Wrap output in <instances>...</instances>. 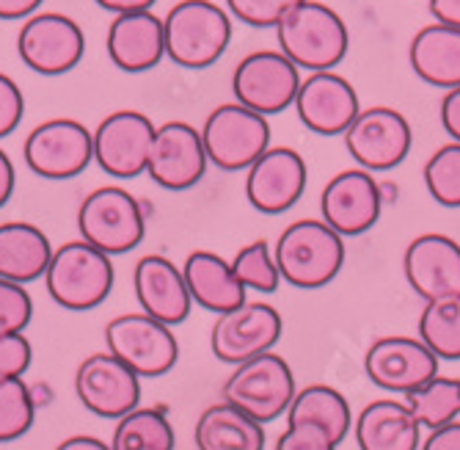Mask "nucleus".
I'll return each instance as SVG.
<instances>
[{
  "label": "nucleus",
  "mask_w": 460,
  "mask_h": 450,
  "mask_svg": "<svg viewBox=\"0 0 460 450\" xmlns=\"http://www.w3.org/2000/svg\"><path fill=\"white\" fill-rule=\"evenodd\" d=\"M14 185H17L14 163H12L6 149H0V208H4V204L14 196Z\"/></svg>",
  "instance_id": "nucleus-45"
},
{
  "label": "nucleus",
  "mask_w": 460,
  "mask_h": 450,
  "mask_svg": "<svg viewBox=\"0 0 460 450\" xmlns=\"http://www.w3.org/2000/svg\"><path fill=\"white\" fill-rule=\"evenodd\" d=\"M408 64L436 89L460 86V28L430 22L416 31L408 48Z\"/></svg>",
  "instance_id": "nucleus-26"
},
{
  "label": "nucleus",
  "mask_w": 460,
  "mask_h": 450,
  "mask_svg": "<svg viewBox=\"0 0 460 450\" xmlns=\"http://www.w3.org/2000/svg\"><path fill=\"white\" fill-rule=\"evenodd\" d=\"M133 288L141 312L152 315L155 320H163L165 326L185 323L193 310V299L182 268H177L163 255H146L136 263Z\"/></svg>",
  "instance_id": "nucleus-22"
},
{
  "label": "nucleus",
  "mask_w": 460,
  "mask_h": 450,
  "mask_svg": "<svg viewBox=\"0 0 460 450\" xmlns=\"http://www.w3.org/2000/svg\"><path fill=\"white\" fill-rule=\"evenodd\" d=\"M36 418V400L22 376L0 379V445L25 436Z\"/></svg>",
  "instance_id": "nucleus-34"
},
{
  "label": "nucleus",
  "mask_w": 460,
  "mask_h": 450,
  "mask_svg": "<svg viewBox=\"0 0 460 450\" xmlns=\"http://www.w3.org/2000/svg\"><path fill=\"white\" fill-rule=\"evenodd\" d=\"M17 53L20 61L39 75H66L72 72L83 53H86V36L80 25L58 12H36L22 20L17 33Z\"/></svg>",
  "instance_id": "nucleus-11"
},
{
  "label": "nucleus",
  "mask_w": 460,
  "mask_h": 450,
  "mask_svg": "<svg viewBox=\"0 0 460 450\" xmlns=\"http://www.w3.org/2000/svg\"><path fill=\"white\" fill-rule=\"evenodd\" d=\"M296 111L312 133L345 136V130L353 125V119L361 111V103L348 77L333 69H325L312 72L306 80H301Z\"/></svg>",
  "instance_id": "nucleus-21"
},
{
  "label": "nucleus",
  "mask_w": 460,
  "mask_h": 450,
  "mask_svg": "<svg viewBox=\"0 0 460 450\" xmlns=\"http://www.w3.org/2000/svg\"><path fill=\"white\" fill-rule=\"evenodd\" d=\"M94 4L111 14H128V12H144L152 9L155 0H94Z\"/></svg>",
  "instance_id": "nucleus-47"
},
{
  "label": "nucleus",
  "mask_w": 460,
  "mask_h": 450,
  "mask_svg": "<svg viewBox=\"0 0 460 450\" xmlns=\"http://www.w3.org/2000/svg\"><path fill=\"white\" fill-rule=\"evenodd\" d=\"M25 166L41 180H72L94 160V130L77 119H48L22 144Z\"/></svg>",
  "instance_id": "nucleus-9"
},
{
  "label": "nucleus",
  "mask_w": 460,
  "mask_h": 450,
  "mask_svg": "<svg viewBox=\"0 0 460 450\" xmlns=\"http://www.w3.org/2000/svg\"><path fill=\"white\" fill-rule=\"evenodd\" d=\"M165 56L185 69L213 67L232 42V14L216 0H180L163 17Z\"/></svg>",
  "instance_id": "nucleus-3"
},
{
  "label": "nucleus",
  "mask_w": 460,
  "mask_h": 450,
  "mask_svg": "<svg viewBox=\"0 0 460 450\" xmlns=\"http://www.w3.org/2000/svg\"><path fill=\"white\" fill-rule=\"evenodd\" d=\"M428 9L436 22L460 28V0H428Z\"/></svg>",
  "instance_id": "nucleus-44"
},
{
  "label": "nucleus",
  "mask_w": 460,
  "mask_h": 450,
  "mask_svg": "<svg viewBox=\"0 0 460 450\" xmlns=\"http://www.w3.org/2000/svg\"><path fill=\"white\" fill-rule=\"evenodd\" d=\"M53 243L31 221H6L0 224V276L28 284L45 276Z\"/></svg>",
  "instance_id": "nucleus-27"
},
{
  "label": "nucleus",
  "mask_w": 460,
  "mask_h": 450,
  "mask_svg": "<svg viewBox=\"0 0 460 450\" xmlns=\"http://www.w3.org/2000/svg\"><path fill=\"white\" fill-rule=\"evenodd\" d=\"M177 434L163 409L138 406L130 415L119 418L111 447L113 450H174Z\"/></svg>",
  "instance_id": "nucleus-30"
},
{
  "label": "nucleus",
  "mask_w": 460,
  "mask_h": 450,
  "mask_svg": "<svg viewBox=\"0 0 460 450\" xmlns=\"http://www.w3.org/2000/svg\"><path fill=\"white\" fill-rule=\"evenodd\" d=\"M105 50L116 69L121 72H149L165 58V31L163 20L152 12H128L113 14L108 25Z\"/></svg>",
  "instance_id": "nucleus-23"
},
{
  "label": "nucleus",
  "mask_w": 460,
  "mask_h": 450,
  "mask_svg": "<svg viewBox=\"0 0 460 450\" xmlns=\"http://www.w3.org/2000/svg\"><path fill=\"white\" fill-rule=\"evenodd\" d=\"M245 199L257 213L279 216L306 191V160L289 147H268L245 169Z\"/></svg>",
  "instance_id": "nucleus-18"
},
{
  "label": "nucleus",
  "mask_w": 460,
  "mask_h": 450,
  "mask_svg": "<svg viewBox=\"0 0 460 450\" xmlns=\"http://www.w3.org/2000/svg\"><path fill=\"white\" fill-rule=\"evenodd\" d=\"M201 141L213 166L224 172L248 169L270 147L268 116L240 105L237 100L224 103L207 113Z\"/></svg>",
  "instance_id": "nucleus-7"
},
{
  "label": "nucleus",
  "mask_w": 460,
  "mask_h": 450,
  "mask_svg": "<svg viewBox=\"0 0 460 450\" xmlns=\"http://www.w3.org/2000/svg\"><path fill=\"white\" fill-rule=\"evenodd\" d=\"M420 340L444 362L460 359V296L425 304L420 315Z\"/></svg>",
  "instance_id": "nucleus-32"
},
{
  "label": "nucleus",
  "mask_w": 460,
  "mask_h": 450,
  "mask_svg": "<svg viewBox=\"0 0 460 450\" xmlns=\"http://www.w3.org/2000/svg\"><path fill=\"white\" fill-rule=\"evenodd\" d=\"M438 116H441V125L449 133V139L452 141H460V86L447 89V94L441 100Z\"/></svg>",
  "instance_id": "nucleus-41"
},
{
  "label": "nucleus",
  "mask_w": 460,
  "mask_h": 450,
  "mask_svg": "<svg viewBox=\"0 0 460 450\" xmlns=\"http://www.w3.org/2000/svg\"><path fill=\"white\" fill-rule=\"evenodd\" d=\"M193 442L199 450H265V426L221 400L199 415Z\"/></svg>",
  "instance_id": "nucleus-28"
},
{
  "label": "nucleus",
  "mask_w": 460,
  "mask_h": 450,
  "mask_svg": "<svg viewBox=\"0 0 460 450\" xmlns=\"http://www.w3.org/2000/svg\"><path fill=\"white\" fill-rule=\"evenodd\" d=\"M207 149L201 141V130L182 119L157 125L146 175L165 191H188L207 172Z\"/></svg>",
  "instance_id": "nucleus-19"
},
{
  "label": "nucleus",
  "mask_w": 460,
  "mask_h": 450,
  "mask_svg": "<svg viewBox=\"0 0 460 450\" xmlns=\"http://www.w3.org/2000/svg\"><path fill=\"white\" fill-rule=\"evenodd\" d=\"M284 320L268 302H243L240 307L221 312L210 332V348L218 362L240 364L254 359L281 340Z\"/></svg>",
  "instance_id": "nucleus-14"
},
{
  "label": "nucleus",
  "mask_w": 460,
  "mask_h": 450,
  "mask_svg": "<svg viewBox=\"0 0 460 450\" xmlns=\"http://www.w3.org/2000/svg\"><path fill=\"white\" fill-rule=\"evenodd\" d=\"M182 274H185L193 304H199L207 312L221 315V312H229V310L240 307L243 302H248L245 299L248 291L234 276L232 263L216 252H207V249L190 252L182 266Z\"/></svg>",
  "instance_id": "nucleus-25"
},
{
  "label": "nucleus",
  "mask_w": 460,
  "mask_h": 450,
  "mask_svg": "<svg viewBox=\"0 0 460 450\" xmlns=\"http://www.w3.org/2000/svg\"><path fill=\"white\" fill-rule=\"evenodd\" d=\"M77 232L83 240L111 257L128 255L146 235V216L141 202L130 191L102 185L80 202Z\"/></svg>",
  "instance_id": "nucleus-5"
},
{
  "label": "nucleus",
  "mask_w": 460,
  "mask_h": 450,
  "mask_svg": "<svg viewBox=\"0 0 460 450\" xmlns=\"http://www.w3.org/2000/svg\"><path fill=\"white\" fill-rule=\"evenodd\" d=\"M296 392V374L289 362L273 351L234 364L232 376L224 382V400L262 426L287 415Z\"/></svg>",
  "instance_id": "nucleus-6"
},
{
  "label": "nucleus",
  "mask_w": 460,
  "mask_h": 450,
  "mask_svg": "<svg viewBox=\"0 0 460 450\" xmlns=\"http://www.w3.org/2000/svg\"><path fill=\"white\" fill-rule=\"evenodd\" d=\"M279 50L306 72L340 67L350 50V31L345 20L320 0H301L276 25Z\"/></svg>",
  "instance_id": "nucleus-1"
},
{
  "label": "nucleus",
  "mask_w": 460,
  "mask_h": 450,
  "mask_svg": "<svg viewBox=\"0 0 460 450\" xmlns=\"http://www.w3.org/2000/svg\"><path fill=\"white\" fill-rule=\"evenodd\" d=\"M298 420L323 426L337 445H342L353 428L348 398L328 384H309L296 392V398H292L287 409V423H298Z\"/></svg>",
  "instance_id": "nucleus-29"
},
{
  "label": "nucleus",
  "mask_w": 460,
  "mask_h": 450,
  "mask_svg": "<svg viewBox=\"0 0 460 450\" xmlns=\"http://www.w3.org/2000/svg\"><path fill=\"white\" fill-rule=\"evenodd\" d=\"M340 445L333 442V436L309 420L287 423V431L276 439L273 450H337Z\"/></svg>",
  "instance_id": "nucleus-38"
},
{
  "label": "nucleus",
  "mask_w": 460,
  "mask_h": 450,
  "mask_svg": "<svg viewBox=\"0 0 460 450\" xmlns=\"http://www.w3.org/2000/svg\"><path fill=\"white\" fill-rule=\"evenodd\" d=\"M105 346L141 379L172 374L180 359V343L172 326L155 320L146 312H124L108 320Z\"/></svg>",
  "instance_id": "nucleus-8"
},
{
  "label": "nucleus",
  "mask_w": 460,
  "mask_h": 450,
  "mask_svg": "<svg viewBox=\"0 0 460 450\" xmlns=\"http://www.w3.org/2000/svg\"><path fill=\"white\" fill-rule=\"evenodd\" d=\"M33 351L25 335H0V379L25 376Z\"/></svg>",
  "instance_id": "nucleus-40"
},
{
  "label": "nucleus",
  "mask_w": 460,
  "mask_h": 450,
  "mask_svg": "<svg viewBox=\"0 0 460 450\" xmlns=\"http://www.w3.org/2000/svg\"><path fill=\"white\" fill-rule=\"evenodd\" d=\"M413 133L408 119L389 105L361 108L353 125L345 130V147L361 169L378 175L392 172L408 158Z\"/></svg>",
  "instance_id": "nucleus-13"
},
{
  "label": "nucleus",
  "mask_w": 460,
  "mask_h": 450,
  "mask_svg": "<svg viewBox=\"0 0 460 450\" xmlns=\"http://www.w3.org/2000/svg\"><path fill=\"white\" fill-rule=\"evenodd\" d=\"M229 263L245 291H257L265 296L279 291L281 271L276 266V255L268 240H251L248 247H243Z\"/></svg>",
  "instance_id": "nucleus-33"
},
{
  "label": "nucleus",
  "mask_w": 460,
  "mask_h": 450,
  "mask_svg": "<svg viewBox=\"0 0 460 450\" xmlns=\"http://www.w3.org/2000/svg\"><path fill=\"white\" fill-rule=\"evenodd\" d=\"M402 274L425 304L460 296V243L441 232H425L408 243Z\"/></svg>",
  "instance_id": "nucleus-20"
},
{
  "label": "nucleus",
  "mask_w": 460,
  "mask_h": 450,
  "mask_svg": "<svg viewBox=\"0 0 460 450\" xmlns=\"http://www.w3.org/2000/svg\"><path fill=\"white\" fill-rule=\"evenodd\" d=\"M41 0H0V20H28L39 12Z\"/></svg>",
  "instance_id": "nucleus-43"
},
{
  "label": "nucleus",
  "mask_w": 460,
  "mask_h": 450,
  "mask_svg": "<svg viewBox=\"0 0 460 450\" xmlns=\"http://www.w3.org/2000/svg\"><path fill=\"white\" fill-rule=\"evenodd\" d=\"M33 318V302L25 284L0 276V335H22Z\"/></svg>",
  "instance_id": "nucleus-36"
},
{
  "label": "nucleus",
  "mask_w": 460,
  "mask_h": 450,
  "mask_svg": "<svg viewBox=\"0 0 460 450\" xmlns=\"http://www.w3.org/2000/svg\"><path fill=\"white\" fill-rule=\"evenodd\" d=\"M25 116V97L22 89L14 84V77L0 72V139L12 136Z\"/></svg>",
  "instance_id": "nucleus-39"
},
{
  "label": "nucleus",
  "mask_w": 460,
  "mask_h": 450,
  "mask_svg": "<svg viewBox=\"0 0 460 450\" xmlns=\"http://www.w3.org/2000/svg\"><path fill=\"white\" fill-rule=\"evenodd\" d=\"M298 4L301 0H226V9L234 20L251 28H276L279 20Z\"/></svg>",
  "instance_id": "nucleus-37"
},
{
  "label": "nucleus",
  "mask_w": 460,
  "mask_h": 450,
  "mask_svg": "<svg viewBox=\"0 0 460 450\" xmlns=\"http://www.w3.org/2000/svg\"><path fill=\"white\" fill-rule=\"evenodd\" d=\"M113 260L86 240H66L50 257L45 284L50 299L72 312L100 307L113 291Z\"/></svg>",
  "instance_id": "nucleus-4"
},
{
  "label": "nucleus",
  "mask_w": 460,
  "mask_h": 450,
  "mask_svg": "<svg viewBox=\"0 0 460 450\" xmlns=\"http://www.w3.org/2000/svg\"><path fill=\"white\" fill-rule=\"evenodd\" d=\"M273 255L287 284L317 291L340 276L345 266V238L323 219H301L279 235Z\"/></svg>",
  "instance_id": "nucleus-2"
},
{
  "label": "nucleus",
  "mask_w": 460,
  "mask_h": 450,
  "mask_svg": "<svg viewBox=\"0 0 460 450\" xmlns=\"http://www.w3.org/2000/svg\"><path fill=\"white\" fill-rule=\"evenodd\" d=\"M301 80V69L281 50H257L234 67L232 94L240 105L262 116H273L296 105Z\"/></svg>",
  "instance_id": "nucleus-10"
},
{
  "label": "nucleus",
  "mask_w": 460,
  "mask_h": 450,
  "mask_svg": "<svg viewBox=\"0 0 460 450\" xmlns=\"http://www.w3.org/2000/svg\"><path fill=\"white\" fill-rule=\"evenodd\" d=\"M56 450H113V447L105 439H100V436L75 434V436H66L64 442H58Z\"/></svg>",
  "instance_id": "nucleus-46"
},
{
  "label": "nucleus",
  "mask_w": 460,
  "mask_h": 450,
  "mask_svg": "<svg viewBox=\"0 0 460 450\" xmlns=\"http://www.w3.org/2000/svg\"><path fill=\"white\" fill-rule=\"evenodd\" d=\"M420 450H460V420L433 428Z\"/></svg>",
  "instance_id": "nucleus-42"
},
{
  "label": "nucleus",
  "mask_w": 460,
  "mask_h": 450,
  "mask_svg": "<svg viewBox=\"0 0 460 450\" xmlns=\"http://www.w3.org/2000/svg\"><path fill=\"white\" fill-rule=\"evenodd\" d=\"M77 400L92 415L105 420H119L130 415L141 403V376L133 374L111 351L86 356L75 371Z\"/></svg>",
  "instance_id": "nucleus-15"
},
{
  "label": "nucleus",
  "mask_w": 460,
  "mask_h": 450,
  "mask_svg": "<svg viewBox=\"0 0 460 450\" xmlns=\"http://www.w3.org/2000/svg\"><path fill=\"white\" fill-rule=\"evenodd\" d=\"M425 185L441 208H460V141H449L428 158Z\"/></svg>",
  "instance_id": "nucleus-35"
},
{
  "label": "nucleus",
  "mask_w": 460,
  "mask_h": 450,
  "mask_svg": "<svg viewBox=\"0 0 460 450\" xmlns=\"http://www.w3.org/2000/svg\"><path fill=\"white\" fill-rule=\"evenodd\" d=\"M405 406L422 431L441 428L460 418V379L452 376H433L428 384L416 387L405 395Z\"/></svg>",
  "instance_id": "nucleus-31"
},
{
  "label": "nucleus",
  "mask_w": 460,
  "mask_h": 450,
  "mask_svg": "<svg viewBox=\"0 0 460 450\" xmlns=\"http://www.w3.org/2000/svg\"><path fill=\"white\" fill-rule=\"evenodd\" d=\"M438 362L441 359L420 338L389 335L367 348L364 374L375 387L408 395L438 376Z\"/></svg>",
  "instance_id": "nucleus-17"
},
{
  "label": "nucleus",
  "mask_w": 460,
  "mask_h": 450,
  "mask_svg": "<svg viewBox=\"0 0 460 450\" xmlns=\"http://www.w3.org/2000/svg\"><path fill=\"white\" fill-rule=\"evenodd\" d=\"M157 125L141 111L121 108L108 113L94 130L97 166L116 180H133L146 175Z\"/></svg>",
  "instance_id": "nucleus-12"
},
{
  "label": "nucleus",
  "mask_w": 460,
  "mask_h": 450,
  "mask_svg": "<svg viewBox=\"0 0 460 450\" xmlns=\"http://www.w3.org/2000/svg\"><path fill=\"white\" fill-rule=\"evenodd\" d=\"M353 434L358 450H420L422 447V426L416 423L405 400L381 398L367 403L356 423Z\"/></svg>",
  "instance_id": "nucleus-24"
},
{
  "label": "nucleus",
  "mask_w": 460,
  "mask_h": 450,
  "mask_svg": "<svg viewBox=\"0 0 460 450\" xmlns=\"http://www.w3.org/2000/svg\"><path fill=\"white\" fill-rule=\"evenodd\" d=\"M384 185L367 169H345L333 175L320 194V213L342 238L369 232L384 211Z\"/></svg>",
  "instance_id": "nucleus-16"
}]
</instances>
